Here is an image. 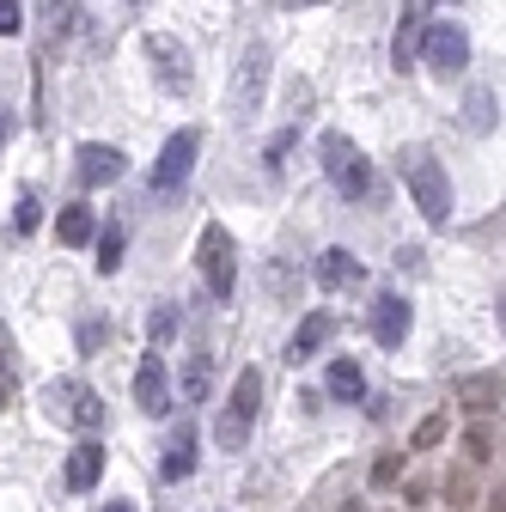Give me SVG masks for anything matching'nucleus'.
<instances>
[{"mask_svg": "<svg viewBox=\"0 0 506 512\" xmlns=\"http://www.w3.org/2000/svg\"><path fill=\"white\" fill-rule=\"evenodd\" d=\"M397 171H403V183H409V196H415L421 220H427V226H446V220H452V183H446V165H439L427 147H403V153H397Z\"/></svg>", "mask_w": 506, "mask_h": 512, "instance_id": "nucleus-1", "label": "nucleus"}, {"mask_svg": "<svg viewBox=\"0 0 506 512\" xmlns=\"http://www.w3.org/2000/svg\"><path fill=\"white\" fill-rule=\"evenodd\" d=\"M257 403H263V372L257 366H244L232 378V391H226V409L214 421V445L220 452H244L250 445V427H257Z\"/></svg>", "mask_w": 506, "mask_h": 512, "instance_id": "nucleus-2", "label": "nucleus"}, {"mask_svg": "<svg viewBox=\"0 0 506 512\" xmlns=\"http://www.w3.org/2000/svg\"><path fill=\"white\" fill-rule=\"evenodd\" d=\"M43 415L55 427L86 433V439L104 427V403H98V391H92L86 378H55V384H43Z\"/></svg>", "mask_w": 506, "mask_h": 512, "instance_id": "nucleus-3", "label": "nucleus"}, {"mask_svg": "<svg viewBox=\"0 0 506 512\" xmlns=\"http://www.w3.org/2000/svg\"><path fill=\"white\" fill-rule=\"evenodd\" d=\"M196 269H202V281H208V293H214V299H232V287H238V244H232V232H226L220 220H214V226H202Z\"/></svg>", "mask_w": 506, "mask_h": 512, "instance_id": "nucleus-4", "label": "nucleus"}, {"mask_svg": "<svg viewBox=\"0 0 506 512\" xmlns=\"http://www.w3.org/2000/svg\"><path fill=\"white\" fill-rule=\"evenodd\" d=\"M196 153H202V135H196V128H177V135L165 141V153H159V165H153V196H159V202H177V196H183L189 171H196Z\"/></svg>", "mask_w": 506, "mask_h": 512, "instance_id": "nucleus-5", "label": "nucleus"}, {"mask_svg": "<svg viewBox=\"0 0 506 512\" xmlns=\"http://www.w3.org/2000/svg\"><path fill=\"white\" fill-rule=\"evenodd\" d=\"M324 171H330V183L342 189V196H366L372 189V171H366V153L348 141V135H324Z\"/></svg>", "mask_w": 506, "mask_h": 512, "instance_id": "nucleus-6", "label": "nucleus"}, {"mask_svg": "<svg viewBox=\"0 0 506 512\" xmlns=\"http://www.w3.org/2000/svg\"><path fill=\"white\" fill-rule=\"evenodd\" d=\"M427 68L433 74H464V61H470V37H464V25H452V19H427Z\"/></svg>", "mask_w": 506, "mask_h": 512, "instance_id": "nucleus-7", "label": "nucleus"}, {"mask_svg": "<svg viewBox=\"0 0 506 512\" xmlns=\"http://www.w3.org/2000/svg\"><path fill=\"white\" fill-rule=\"evenodd\" d=\"M147 61H153V74H159V86H165L171 98L189 92V49H183L171 31H147Z\"/></svg>", "mask_w": 506, "mask_h": 512, "instance_id": "nucleus-8", "label": "nucleus"}, {"mask_svg": "<svg viewBox=\"0 0 506 512\" xmlns=\"http://www.w3.org/2000/svg\"><path fill=\"white\" fill-rule=\"evenodd\" d=\"M263 86H269V49H263V43H250V49L238 55L232 110H238V116H244V110H257V104H263Z\"/></svg>", "mask_w": 506, "mask_h": 512, "instance_id": "nucleus-9", "label": "nucleus"}, {"mask_svg": "<svg viewBox=\"0 0 506 512\" xmlns=\"http://www.w3.org/2000/svg\"><path fill=\"white\" fill-rule=\"evenodd\" d=\"M135 409L141 415H165L171 409V372H165V360L147 348V360H141V372H135Z\"/></svg>", "mask_w": 506, "mask_h": 512, "instance_id": "nucleus-10", "label": "nucleus"}, {"mask_svg": "<svg viewBox=\"0 0 506 512\" xmlns=\"http://www.w3.org/2000/svg\"><path fill=\"white\" fill-rule=\"evenodd\" d=\"M403 336H409V299L378 293L372 299V342L378 348H403Z\"/></svg>", "mask_w": 506, "mask_h": 512, "instance_id": "nucleus-11", "label": "nucleus"}, {"mask_svg": "<svg viewBox=\"0 0 506 512\" xmlns=\"http://www.w3.org/2000/svg\"><path fill=\"white\" fill-rule=\"evenodd\" d=\"M330 336H336V311H305V324H299L293 342H287V360H293V366H299V360H318Z\"/></svg>", "mask_w": 506, "mask_h": 512, "instance_id": "nucleus-12", "label": "nucleus"}, {"mask_svg": "<svg viewBox=\"0 0 506 512\" xmlns=\"http://www.w3.org/2000/svg\"><path fill=\"white\" fill-rule=\"evenodd\" d=\"M458 409L494 415V409H500V372H464V378H458Z\"/></svg>", "mask_w": 506, "mask_h": 512, "instance_id": "nucleus-13", "label": "nucleus"}, {"mask_svg": "<svg viewBox=\"0 0 506 512\" xmlns=\"http://www.w3.org/2000/svg\"><path fill=\"white\" fill-rule=\"evenodd\" d=\"M98 476H104V445L98 439H80L74 452H68V488L86 494V488H98Z\"/></svg>", "mask_w": 506, "mask_h": 512, "instance_id": "nucleus-14", "label": "nucleus"}, {"mask_svg": "<svg viewBox=\"0 0 506 512\" xmlns=\"http://www.w3.org/2000/svg\"><path fill=\"white\" fill-rule=\"evenodd\" d=\"M427 19H433V7H403L397 43H391V61H397V68H409V61H415V49H421V37H427Z\"/></svg>", "mask_w": 506, "mask_h": 512, "instance_id": "nucleus-15", "label": "nucleus"}, {"mask_svg": "<svg viewBox=\"0 0 506 512\" xmlns=\"http://www.w3.org/2000/svg\"><path fill=\"white\" fill-rule=\"evenodd\" d=\"M189 470H196V427H189V421H177V433H171V445H165V464H159V476H165V482H183Z\"/></svg>", "mask_w": 506, "mask_h": 512, "instance_id": "nucleus-16", "label": "nucleus"}, {"mask_svg": "<svg viewBox=\"0 0 506 512\" xmlns=\"http://www.w3.org/2000/svg\"><path fill=\"white\" fill-rule=\"evenodd\" d=\"M55 238L68 244V250L92 244V238H98V214H92L86 202H74V208H61V214H55Z\"/></svg>", "mask_w": 506, "mask_h": 512, "instance_id": "nucleus-17", "label": "nucleus"}, {"mask_svg": "<svg viewBox=\"0 0 506 512\" xmlns=\"http://www.w3.org/2000/svg\"><path fill=\"white\" fill-rule=\"evenodd\" d=\"M122 165H129V159H122L116 147H98V141H86V147H80V177H86V183H116V177H122Z\"/></svg>", "mask_w": 506, "mask_h": 512, "instance_id": "nucleus-18", "label": "nucleus"}, {"mask_svg": "<svg viewBox=\"0 0 506 512\" xmlns=\"http://www.w3.org/2000/svg\"><path fill=\"white\" fill-rule=\"evenodd\" d=\"M494 122H500V98H494V86H476L464 98V128H470V135H488Z\"/></svg>", "mask_w": 506, "mask_h": 512, "instance_id": "nucleus-19", "label": "nucleus"}, {"mask_svg": "<svg viewBox=\"0 0 506 512\" xmlns=\"http://www.w3.org/2000/svg\"><path fill=\"white\" fill-rule=\"evenodd\" d=\"M330 397H342V403H360V397H366L360 360H330Z\"/></svg>", "mask_w": 506, "mask_h": 512, "instance_id": "nucleus-20", "label": "nucleus"}, {"mask_svg": "<svg viewBox=\"0 0 506 512\" xmlns=\"http://www.w3.org/2000/svg\"><path fill=\"white\" fill-rule=\"evenodd\" d=\"M354 275H360V263H354L348 250H324V256H318V287H324V293H336V287L354 281Z\"/></svg>", "mask_w": 506, "mask_h": 512, "instance_id": "nucleus-21", "label": "nucleus"}, {"mask_svg": "<svg viewBox=\"0 0 506 512\" xmlns=\"http://www.w3.org/2000/svg\"><path fill=\"white\" fill-rule=\"evenodd\" d=\"M122 244H129V232H122V226H104V232H98V269H104V275L122 269Z\"/></svg>", "mask_w": 506, "mask_h": 512, "instance_id": "nucleus-22", "label": "nucleus"}, {"mask_svg": "<svg viewBox=\"0 0 506 512\" xmlns=\"http://www.w3.org/2000/svg\"><path fill=\"white\" fill-rule=\"evenodd\" d=\"M208 384H214V360H208V354H196V360L183 366V391L202 403V397H208Z\"/></svg>", "mask_w": 506, "mask_h": 512, "instance_id": "nucleus-23", "label": "nucleus"}, {"mask_svg": "<svg viewBox=\"0 0 506 512\" xmlns=\"http://www.w3.org/2000/svg\"><path fill=\"white\" fill-rule=\"evenodd\" d=\"M19 403V378H13V342L7 330H0V409H13Z\"/></svg>", "mask_w": 506, "mask_h": 512, "instance_id": "nucleus-24", "label": "nucleus"}, {"mask_svg": "<svg viewBox=\"0 0 506 512\" xmlns=\"http://www.w3.org/2000/svg\"><path fill=\"white\" fill-rule=\"evenodd\" d=\"M171 330H177V305H153L147 311V342L159 348V342H171Z\"/></svg>", "mask_w": 506, "mask_h": 512, "instance_id": "nucleus-25", "label": "nucleus"}, {"mask_svg": "<svg viewBox=\"0 0 506 512\" xmlns=\"http://www.w3.org/2000/svg\"><path fill=\"white\" fill-rule=\"evenodd\" d=\"M439 439H446V415H421V421H415V433H409L415 452H427V445H439Z\"/></svg>", "mask_w": 506, "mask_h": 512, "instance_id": "nucleus-26", "label": "nucleus"}, {"mask_svg": "<svg viewBox=\"0 0 506 512\" xmlns=\"http://www.w3.org/2000/svg\"><path fill=\"white\" fill-rule=\"evenodd\" d=\"M488 452H494V433H488V421H476V427L464 433V458H470V464H488Z\"/></svg>", "mask_w": 506, "mask_h": 512, "instance_id": "nucleus-27", "label": "nucleus"}, {"mask_svg": "<svg viewBox=\"0 0 506 512\" xmlns=\"http://www.w3.org/2000/svg\"><path fill=\"white\" fill-rule=\"evenodd\" d=\"M43 226V202L31 196V189H25V196H19V208H13V232H37Z\"/></svg>", "mask_w": 506, "mask_h": 512, "instance_id": "nucleus-28", "label": "nucleus"}, {"mask_svg": "<svg viewBox=\"0 0 506 512\" xmlns=\"http://www.w3.org/2000/svg\"><path fill=\"white\" fill-rule=\"evenodd\" d=\"M391 482H403V452H385L372 464V488H391Z\"/></svg>", "mask_w": 506, "mask_h": 512, "instance_id": "nucleus-29", "label": "nucleus"}, {"mask_svg": "<svg viewBox=\"0 0 506 512\" xmlns=\"http://www.w3.org/2000/svg\"><path fill=\"white\" fill-rule=\"evenodd\" d=\"M293 141H299V128H281V135L269 141V153H263V165H269V171H281V159L293 153Z\"/></svg>", "mask_w": 506, "mask_h": 512, "instance_id": "nucleus-30", "label": "nucleus"}, {"mask_svg": "<svg viewBox=\"0 0 506 512\" xmlns=\"http://www.w3.org/2000/svg\"><path fill=\"white\" fill-rule=\"evenodd\" d=\"M25 25V7H19V0H0V37H13Z\"/></svg>", "mask_w": 506, "mask_h": 512, "instance_id": "nucleus-31", "label": "nucleus"}, {"mask_svg": "<svg viewBox=\"0 0 506 512\" xmlns=\"http://www.w3.org/2000/svg\"><path fill=\"white\" fill-rule=\"evenodd\" d=\"M104 512H135V506H129V500H116V506H104Z\"/></svg>", "mask_w": 506, "mask_h": 512, "instance_id": "nucleus-32", "label": "nucleus"}, {"mask_svg": "<svg viewBox=\"0 0 506 512\" xmlns=\"http://www.w3.org/2000/svg\"><path fill=\"white\" fill-rule=\"evenodd\" d=\"M0 141H7V110H0Z\"/></svg>", "mask_w": 506, "mask_h": 512, "instance_id": "nucleus-33", "label": "nucleus"}, {"mask_svg": "<svg viewBox=\"0 0 506 512\" xmlns=\"http://www.w3.org/2000/svg\"><path fill=\"white\" fill-rule=\"evenodd\" d=\"M342 512H360V500H348V506H342Z\"/></svg>", "mask_w": 506, "mask_h": 512, "instance_id": "nucleus-34", "label": "nucleus"}]
</instances>
